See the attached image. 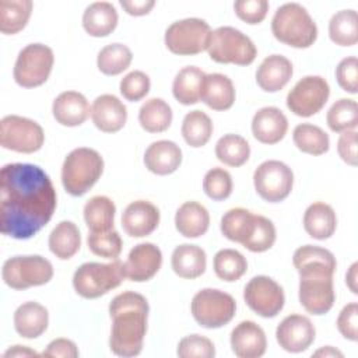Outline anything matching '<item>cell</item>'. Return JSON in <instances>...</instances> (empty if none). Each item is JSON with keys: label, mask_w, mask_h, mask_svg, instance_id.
I'll return each instance as SVG.
<instances>
[{"label": "cell", "mask_w": 358, "mask_h": 358, "mask_svg": "<svg viewBox=\"0 0 358 358\" xmlns=\"http://www.w3.org/2000/svg\"><path fill=\"white\" fill-rule=\"evenodd\" d=\"M57 194L49 175L38 165L14 162L0 171V231L29 239L53 217Z\"/></svg>", "instance_id": "1"}, {"label": "cell", "mask_w": 358, "mask_h": 358, "mask_svg": "<svg viewBox=\"0 0 358 358\" xmlns=\"http://www.w3.org/2000/svg\"><path fill=\"white\" fill-rule=\"evenodd\" d=\"M292 263L299 273V302L310 315L327 313L336 301L333 275L337 268L334 255L320 246L305 245L294 252Z\"/></svg>", "instance_id": "2"}, {"label": "cell", "mask_w": 358, "mask_h": 358, "mask_svg": "<svg viewBox=\"0 0 358 358\" xmlns=\"http://www.w3.org/2000/svg\"><path fill=\"white\" fill-rule=\"evenodd\" d=\"M148 310L145 296L134 291H124L112 299L109 305L112 319L109 347L115 355L136 357L141 352Z\"/></svg>", "instance_id": "3"}, {"label": "cell", "mask_w": 358, "mask_h": 358, "mask_svg": "<svg viewBox=\"0 0 358 358\" xmlns=\"http://www.w3.org/2000/svg\"><path fill=\"white\" fill-rule=\"evenodd\" d=\"M271 32L277 41L296 49H306L317 39L316 22L299 3H285L277 8Z\"/></svg>", "instance_id": "4"}, {"label": "cell", "mask_w": 358, "mask_h": 358, "mask_svg": "<svg viewBox=\"0 0 358 358\" xmlns=\"http://www.w3.org/2000/svg\"><path fill=\"white\" fill-rule=\"evenodd\" d=\"M103 172V158L88 147L74 148L67 154L62 166V183L64 190L74 196L85 194L101 178Z\"/></svg>", "instance_id": "5"}, {"label": "cell", "mask_w": 358, "mask_h": 358, "mask_svg": "<svg viewBox=\"0 0 358 358\" xmlns=\"http://www.w3.org/2000/svg\"><path fill=\"white\" fill-rule=\"evenodd\" d=\"M124 278L123 263L119 259L110 263L88 262L74 271L73 287L80 296L95 299L119 287Z\"/></svg>", "instance_id": "6"}, {"label": "cell", "mask_w": 358, "mask_h": 358, "mask_svg": "<svg viewBox=\"0 0 358 358\" xmlns=\"http://www.w3.org/2000/svg\"><path fill=\"white\" fill-rule=\"evenodd\" d=\"M207 52L211 60L221 64H252L257 56L253 41L234 27H218L211 31Z\"/></svg>", "instance_id": "7"}, {"label": "cell", "mask_w": 358, "mask_h": 358, "mask_svg": "<svg viewBox=\"0 0 358 358\" xmlns=\"http://www.w3.org/2000/svg\"><path fill=\"white\" fill-rule=\"evenodd\" d=\"M1 275L7 287L27 289L48 284L53 277V266L39 255L14 256L4 262Z\"/></svg>", "instance_id": "8"}, {"label": "cell", "mask_w": 358, "mask_h": 358, "mask_svg": "<svg viewBox=\"0 0 358 358\" xmlns=\"http://www.w3.org/2000/svg\"><path fill=\"white\" fill-rule=\"evenodd\" d=\"M190 310L201 327L218 329L234 319L236 302L232 295L221 289L204 288L193 296Z\"/></svg>", "instance_id": "9"}, {"label": "cell", "mask_w": 358, "mask_h": 358, "mask_svg": "<svg viewBox=\"0 0 358 358\" xmlns=\"http://www.w3.org/2000/svg\"><path fill=\"white\" fill-rule=\"evenodd\" d=\"M211 28L201 18H183L172 22L165 31V46L175 55L193 56L207 50Z\"/></svg>", "instance_id": "10"}, {"label": "cell", "mask_w": 358, "mask_h": 358, "mask_svg": "<svg viewBox=\"0 0 358 358\" xmlns=\"http://www.w3.org/2000/svg\"><path fill=\"white\" fill-rule=\"evenodd\" d=\"M55 63L53 50L43 43H29L20 50L15 66L14 80L20 87L34 88L45 84L52 73Z\"/></svg>", "instance_id": "11"}, {"label": "cell", "mask_w": 358, "mask_h": 358, "mask_svg": "<svg viewBox=\"0 0 358 358\" xmlns=\"http://www.w3.org/2000/svg\"><path fill=\"white\" fill-rule=\"evenodd\" d=\"M45 133L39 123L32 119L7 115L0 122V144L6 150L32 154L42 148Z\"/></svg>", "instance_id": "12"}, {"label": "cell", "mask_w": 358, "mask_h": 358, "mask_svg": "<svg viewBox=\"0 0 358 358\" xmlns=\"http://www.w3.org/2000/svg\"><path fill=\"white\" fill-rule=\"evenodd\" d=\"M253 183L257 194L263 200L278 203L289 196L294 186V173L287 164L277 159H268L256 168Z\"/></svg>", "instance_id": "13"}, {"label": "cell", "mask_w": 358, "mask_h": 358, "mask_svg": "<svg viewBox=\"0 0 358 358\" xmlns=\"http://www.w3.org/2000/svg\"><path fill=\"white\" fill-rule=\"evenodd\" d=\"M330 95L329 83L320 76H305L287 95V108L296 116L310 117L320 112Z\"/></svg>", "instance_id": "14"}, {"label": "cell", "mask_w": 358, "mask_h": 358, "mask_svg": "<svg viewBox=\"0 0 358 358\" xmlns=\"http://www.w3.org/2000/svg\"><path fill=\"white\" fill-rule=\"evenodd\" d=\"M243 299L246 305L262 317L277 316L285 303L282 287L267 275H256L245 285Z\"/></svg>", "instance_id": "15"}, {"label": "cell", "mask_w": 358, "mask_h": 358, "mask_svg": "<svg viewBox=\"0 0 358 358\" xmlns=\"http://www.w3.org/2000/svg\"><path fill=\"white\" fill-rule=\"evenodd\" d=\"M316 330L309 317L303 315H288L275 330V338L280 347L288 352L306 351L315 341Z\"/></svg>", "instance_id": "16"}, {"label": "cell", "mask_w": 358, "mask_h": 358, "mask_svg": "<svg viewBox=\"0 0 358 358\" xmlns=\"http://www.w3.org/2000/svg\"><path fill=\"white\" fill-rule=\"evenodd\" d=\"M161 264L162 252L157 245L151 242L138 243L130 250L127 260L123 263L124 277L134 282L148 281L159 271Z\"/></svg>", "instance_id": "17"}, {"label": "cell", "mask_w": 358, "mask_h": 358, "mask_svg": "<svg viewBox=\"0 0 358 358\" xmlns=\"http://www.w3.org/2000/svg\"><path fill=\"white\" fill-rule=\"evenodd\" d=\"M159 210L147 200L131 201L122 214V227L131 238H143L157 229Z\"/></svg>", "instance_id": "18"}, {"label": "cell", "mask_w": 358, "mask_h": 358, "mask_svg": "<svg viewBox=\"0 0 358 358\" xmlns=\"http://www.w3.org/2000/svg\"><path fill=\"white\" fill-rule=\"evenodd\" d=\"M91 119L98 130L116 133L126 124L127 109L117 96L102 94L95 98L91 106Z\"/></svg>", "instance_id": "19"}, {"label": "cell", "mask_w": 358, "mask_h": 358, "mask_svg": "<svg viewBox=\"0 0 358 358\" xmlns=\"http://www.w3.org/2000/svg\"><path fill=\"white\" fill-rule=\"evenodd\" d=\"M231 347L239 358H259L264 355L267 338L264 330L252 320H243L231 333Z\"/></svg>", "instance_id": "20"}, {"label": "cell", "mask_w": 358, "mask_h": 358, "mask_svg": "<svg viewBox=\"0 0 358 358\" xmlns=\"http://www.w3.org/2000/svg\"><path fill=\"white\" fill-rule=\"evenodd\" d=\"M288 130V119L275 106L260 108L252 119L253 137L263 144L280 143Z\"/></svg>", "instance_id": "21"}, {"label": "cell", "mask_w": 358, "mask_h": 358, "mask_svg": "<svg viewBox=\"0 0 358 358\" xmlns=\"http://www.w3.org/2000/svg\"><path fill=\"white\" fill-rule=\"evenodd\" d=\"M52 113L57 123L66 127L83 124L91 115L87 98L77 91H64L56 96L52 105Z\"/></svg>", "instance_id": "22"}, {"label": "cell", "mask_w": 358, "mask_h": 358, "mask_svg": "<svg viewBox=\"0 0 358 358\" xmlns=\"http://www.w3.org/2000/svg\"><path fill=\"white\" fill-rule=\"evenodd\" d=\"M145 168L155 175H171L182 164V150L171 140H158L148 145L144 154Z\"/></svg>", "instance_id": "23"}, {"label": "cell", "mask_w": 358, "mask_h": 358, "mask_svg": "<svg viewBox=\"0 0 358 358\" xmlns=\"http://www.w3.org/2000/svg\"><path fill=\"white\" fill-rule=\"evenodd\" d=\"M292 63L281 55L267 56L256 71V83L266 92L282 90L292 77Z\"/></svg>", "instance_id": "24"}, {"label": "cell", "mask_w": 358, "mask_h": 358, "mask_svg": "<svg viewBox=\"0 0 358 358\" xmlns=\"http://www.w3.org/2000/svg\"><path fill=\"white\" fill-rule=\"evenodd\" d=\"M48 309L38 302H24L14 312L15 331L24 338H36L42 336L48 329Z\"/></svg>", "instance_id": "25"}, {"label": "cell", "mask_w": 358, "mask_h": 358, "mask_svg": "<svg viewBox=\"0 0 358 358\" xmlns=\"http://www.w3.org/2000/svg\"><path fill=\"white\" fill-rule=\"evenodd\" d=\"M235 87L229 77L221 73L206 74L200 99L213 110H227L235 102Z\"/></svg>", "instance_id": "26"}, {"label": "cell", "mask_w": 358, "mask_h": 358, "mask_svg": "<svg viewBox=\"0 0 358 358\" xmlns=\"http://www.w3.org/2000/svg\"><path fill=\"white\" fill-rule=\"evenodd\" d=\"M117 11L109 1H95L90 4L83 14V27L85 32L95 38L112 34L117 27Z\"/></svg>", "instance_id": "27"}, {"label": "cell", "mask_w": 358, "mask_h": 358, "mask_svg": "<svg viewBox=\"0 0 358 358\" xmlns=\"http://www.w3.org/2000/svg\"><path fill=\"white\" fill-rule=\"evenodd\" d=\"M171 266L176 275L186 280H194L206 271L207 256L200 246L183 243L176 246L172 252Z\"/></svg>", "instance_id": "28"}, {"label": "cell", "mask_w": 358, "mask_h": 358, "mask_svg": "<svg viewBox=\"0 0 358 358\" xmlns=\"http://www.w3.org/2000/svg\"><path fill=\"white\" fill-rule=\"evenodd\" d=\"M303 228L313 239H329L337 228V217L333 207L323 201L312 203L303 214Z\"/></svg>", "instance_id": "29"}, {"label": "cell", "mask_w": 358, "mask_h": 358, "mask_svg": "<svg viewBox=\"0 0 358 358\" xmlns=\"http://www.w3.org/2000/svg\"><path fill=\"white\" fill-rule=\"evenodd\" d=\"M210 225L207 208L197 201L183 203L175 214V227L185 238H199L204 235Z\"/></svg>", "instance_id": "30"}, {"label": "cell", "mask_w": 358, "mask_h": 358, "mask_svg": "<svg viewBox=\"0 0 358 358\" xmlns=\"http://www.w3.org/2000/svg\"><path fill=\"white\" fill-rule=\"evenodd\" d=\"M206 73L196 66H186L176 74L172 92L175 99L182 105H194L200 101Z\"/></svg>", "instance_id": "31"}, {"label": "cell", "mask_w": 358, "mask_h": 358, "mask_svg": "<svg viewBox=\"0 0 358 358\" xmlns=\"http://www.w3.org/2000/svg\"><path fill=\"white\" fill-rule=\"evenodd\" d=\"M81 246L78 227L71 221L59 222L49 235V249L60 260L71 259Z\"/></svg>", "instance_id": "32"}, {"label": "cell", "mask_w": 358, "mask_h": 358, "mask_svg": "<svg viewBox=\"0 0 358 358\" xmlns=\"http://www.w3.org/2000/svg\"><path fill=\"white\" fill-rule=\"evenodd\" d=\"M116 207L106 196H94L84 206V220L90 232H106L113 229Z\"/></svg>", "instance_id": "33"}, {"label": "cell", "mask_w": 358, "mask_h": 358, "mask_svg": "<svg viewBox=\"0 0 358 358\" xmlns=\"http://www.w3.org/2000/svg\"><path fill=\"white\" fill-rule=\"evenodd\" d=\"M31 0H1L0 1V31L4 35H14L22 31L32 13Z\"/></svg>", "instance_id": "34"}, {"label": "cell", "mask_w": 358, "mask_h": 358, "mask_svg": "<svg viewBox=\"0 0 358 358\" xmlns=\"http://www.w3.org/2000/svg\"><path fill=\"white\" fill-rule=\"evenodd\" d=\"M255 221H256V214H252L246 208L235 207L228 210L222 215L221 232L227 239L243 245L253 231Z\"/></svg>", "instance_id": "35"}, {"label": "cell", "mask_w": 358, "mask_h": 358, "mask_svg": "<svg viewBox=\"0 0 358 358\" xmlns=\"http://www.w3.org/2000/svg\"><path fill=\"white\" fill-rule=\"evenodd\" d=\"M172 109L161 98H151L145 101L138 110L140 126L148 133H162L168 130L172 123Z\"/></svg>", "instance_id": "36"}, {"label": "cell", "mask_w": 358, "mask_h": 358, "mask_svg": "<svg viewBox=\"0 0 358 358\" xmlns=\"http://www.w3.org/2000/svg\"><path fill=\"white\" fill-rule=\"evenodd\" d=\"M292 140L296 148L305 154L322 155L330 148L327 133L315 124L301 123L292 131Z\"/></svg>", "instance_id": "37"}, {"label": "cell", "mask_w": 358, "mask_h": 358, "mask_svg": "<svg viewBox=\"0 0 358 358\" xmlns=\"http://www.w3.org/2000/svg\"><path fill=\"white\" fill-rule=\"evenodd\" d=\"M329 36L338 46H354L358 42V15L355 10H341L329 22Z\"/></svg>", "instance_id": "38"}, {"label": "cell", "mask_w": 358, "mask_h": 358, "mask_svg": "<svg viewBox=\"0 0 358 358\" xmlns=\"http://www.w3.org/2000/svg\"><path fill=\"white\" fill-rule=\"evenodd\" d=\"M213 129L214 127L210 116L199 109L186 113L182 122V136L193 148L206 145L211 138Z\"/></svg>", "instance_id": "39"}, {"label": "cell", "mask_w": 358, "mask_h": 358, "mask_svg": "<svg viewBox=\"0 0 358 358\" xmlns=\"http://www.w3.org/2000/svg\"><path fill=\"white\" fill-rule=\"evenodd\" d=\"M215 157L224 165L242 166L250 157V145L239 134H224L215 144Z\"/></svg>", "instance_id": "40"}, {"label": "cell", "mask_w": 358, "mask_h": 358, "mask_svg": "<svg viewBox=\"0 0 358 358\" xmlns=\"http://www.w3.org/2000/svg\"><path fill=\"white\" fill-rule=\"evenodd\" d=\"M133 60L131 50L123 43H109L96 56V66L105 76H117L127 70Z\"/></svg>", "instance_id": "41"}, {"label": "cell", "mask_w": 358, "mask_h": 358, "mask_svg": "<svg viewBox=\"0 0 358 358\" xmlns=\"http://www.w3.org/2000/svg\"><path fill=\"white\" fill-rule=\"evenodd\" d=\"M214 271L215 275L222 281H236L248 270L246 257L235 249H221L214 256Z\"/></svg>", "instance_id": "42"}, {"label": "cell", "mask_w": 358, "mask_h": 358, "mask_svg": "<svg viewBox=\"0 0 358 358\" xmlns=\"http://www.w3.org/2000/svg\"><path fill=\"white\" fill-rule=\"evenodd\" d=\"M326 122L329 129L334 133L354 130L358 124L357 102L350 98H341L336 101L326 115Z\"/></svg>", "instance_id": "43"}, {"label": "cell", "mask_w": 358, "mask_h": 358, "mask_svg": "<svg viewBox=\"0 0 358 358\" xmlns=\"http://www.w3.org/2000/svg\"><path fill=\"white\" fill-rule=\"evenodd\" d=\"M87 245L94 255L110 260L117 259L123 248L122 238L115 229L106 232H90L87 236Z\"/></svg>", "instance_id": "44"}, {"label": "cell", "mask_w": 358, "mask_h": 358, "mask_svg": "<svg viewBox=\"0 0 358 358\" xmlns=\"http://www.w3.org/2000/svg\"><path fill=\"white\" fill-rule=\"evenodd\" d=\"M275 236L274 224L263 215H256L253 231L242 246L253 253H262L274 245Z\"/></svg>", "instance_id": "45"}, {"label": "cell", "mask_w": 358, "mask_h": 358, "mask_svg": "<svg viewBox=\"0 0 358 358\" xmlns=\"http://www.w3.org/2000/svg\"><path fill=\"white\" fill-rule=\"evenodd\" d=\"M203 190L215 201L228 199L232 193V178L229 172L224 168H211L207 171L203 179Z\"/></svg>", "instance_id": "46"}, {"label": "cell", "mask_w": 358, "mask_h": 358, "mask_svg": "<svg viewBox=\"0 0 358 358\" xmlns=\"http://www.w3.org/2000/svg\"><path fill=\"white\" fill-rule=\"evenodd\" d=\"M180 358H213L215 355L214 343L200 334H190L183 337L176 348Z\"/></svg>", "instance_id": "47"}, {"label": "cell", "mask_w": 358, "mask_h": 358, "mask_svg": "<svg viewBox=\"0 0 358 358\" xmlns=\"http://www.w3.org/2000/svg\"><path fill=\"white\" fill-rule=\"evenodd\" d=\"M150 77L144 71L133 70L122 78L119 90L124 99L130 102H137L150 92Z\"/></svg>", "instance_id": "48"}, {"label": "cell", "mask_w": 358, "mask_h": 358, "mask_svg": "<svg viewBox=\"0 0 358 358\" xmlns=\"http://www.w3.org/2000/svg\"><path fill=\"white\" fill-rule=\"evenodd\" d=\"M236 15L246 24H260L268 11L267 0H238L234 3Z\"/></svg>", "instance_id": "49"}, {"label": "cell", "mask_w": 358, "mask_h": 358, "mask_svg": "<svg viewBox=\"0 0 358 358\" xmlns=\"http://www.w3.org/2000/svg\"><path fill=\"white\" fill-rule=\"evenodd\" d=\"M336 78L338 85L350 94L358 91V60L355 56L344 57L336 69Z\"/></svg>", "instance_id": "50"}, {"label": "cell", "mask_w": 358, "mask_h": 358, "mask_svg": "<svg viewBox=\"0 0 358 358\" xmlns=\"http://www.w3.org/2000/svg\"><path fill=\"white\" fill-rule=\"evenodd\" d=\"M337 329L344 338L350 341L358 340V303L357 302H350L341 309L337 317Z\"/></svg>", "instance_id": "51"}, {"label": "cell", "mask_w": 358, "mask_h": 358, "mask_svg": "<svg viewBox=\"0 0 358 358\" xmlns=\"http://www.w3.org/2000/svg\"><path fill=\"white\" fill-rule=\"evenodd\" d=\"M337 151L340 158L351 165L355 166L358 164V157H357V130H347L343 131L338 137L337 141Z\"/></svg>", "instance_id": "52"}, {"label": "cell", "mask_w": 358, "mask_h": 358, "mask_svg": "<svg viewBox=\"0 0 358 358\" xmlns=\"http://www.w3.org/2000/svg\"><path fill=\"white\" fill-rule=\"evenodd\" d=\"M42 355L50 358H77L80 352L74 341L60 337L50 341Z\"/></svg>", "instance_id": "53"}, {"label": "cell", "mask_w": 358, "mask_h": 358, "mask_svg": "<svg viewBox=\"0 0 358 358\" xmlns=\"http://www.w3.org/2000/svg\"><path fill=\"white\" fill-rule=\"evenodd\" d=\"M120 6L124 8V11L130 15L140 17L145 15L151 11V8L155 6L154 0H120Z\"/></svg>", "instance_id": "54"}, {"label": "cell", "mask_w": 358, "mask_h": 358, "mask_svg": "<svg viewBox=\"0 0 358 358\" xmlns=\"http://www.w3.org/2000/svg\"><path fill=\"white\" fill-rule=\"evenodd\" d=\"M39 354L27 345H13L6 352L4 357H38Z\"/></svg>", "instance_id": "55"}, {"label": "cell", "mask_w": 358, "mask_h": 358, "mask_svg": "<svg viewBox=\"0 0 358 358\" xmlns=\"http://www.w3.org/2000/svg\"><path fill=\"white\" fill-rule=\"evenodd\" d=\"M357 267H358V263H352L348 273L345 274V282L352 294H358V291H357Z\"/></svg>", "instance_id": "56"}, {"label": "cell", "mask_w": 358, "mask_h": 358, "mask_svg": "<svg viewBox=\"0 0 358 358\" xmlns=\"http://www.w3.org/2000/svg\"><path fill=\"white\" fill-rule=\"evenodd\" d=\"M313 357H322V358H329V357H338V358H343L344 354L338 350H336L334 347L331 345H326V347H322L319 348L316 352H313Z\"/></svg>", "instance_id": "57"}]
</instances>
